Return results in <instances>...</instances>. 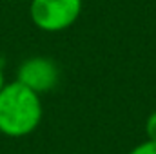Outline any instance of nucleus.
<instances>
[{
	"label": "nucleus",
	"mask_w": 156,
	"mask_h": 154,
	"mask_svg": "<svg viewBox=\"0 0 156 154\" xmlns=\"http://www.w3.org/2000/svg\"><path fill=\"white\" fill-rule=\"evenodd\" d=\"M40 94L20 82L5 83L0 91V132L9 138L31 134L42 121Z\"/></svg>",
	"instance_id": "1"
},
{
	"label": "nucleus",
	"mask_w": 156,
	"mask_h": 154,
	"mask_svg": "<svg viewBox=\"0 0 156 154\" xmlns=\"http://www.w3.org/2000/svg\"><path fill=\"white\" fill-rule=\"evenodd\" d=\"M82 11V0H31L29 15L33 24L45 33H58L71 27Z\"/></svg>",
	"instance_id": "2"
},
{
	"label": "nucleus",
	"mask_w": 156,
	"mask_h": 154,
	"mask_svg": "<svg viewBox=\"0 0 156 154\" xmlns=\"http://www.w3.org/2000/svg\"><path fill=\"white\" fill-rule=\"evenodd\" d=\"M58 78L60 73L56 64L45 56H31L24 60L16 71V82L29 87L37 94L53 91L58 83Z\"/></svg>",
	"instance_id": "3"
},
{
	"label": "nucleus",
	"mask_w": 156,
	"mask_h": 154,
	"mask_svg": "<svg viewBox=\"0 0 156 154\" xmlns=\"http://www.w3.org/2000/svg\"><path fill=\"white\" fill-rule=\"evenodd\" d=\"M129 154H156V140H147V142L136 145Z\"/></svg>",
	"instance_id": "4"
},
{
	"label": "nucleus",
	"mask_w": 156,
	"mask_h": 154,
	"mask_svg": "<svg viewBox=\"0 0 156 154\" xmlns=\"http://www.w3.org/2000/svg\"><path fill=\"white\" fill-rule=\"evenodd\" d=\"M145 132H147L149 140H156V111L151 113L145 120Z\"/></svg>",
	"instance_id": "5"
},
{
	"label": "nucleus",
	"mask_w": 156,
	"mask_h": 154,
	"mask_svg": "<svg viewBox=\"0 0 156 154\" xmlns=\"http://www.w3.org/2000/svg\"><path fill=\"white\" fill-rule=\"evenodd\" d=\"M4 85H5V80H4V73H2V67H0V91H2Z\"/></svg>",
	"instance_id": "6"
}]
</instances>
